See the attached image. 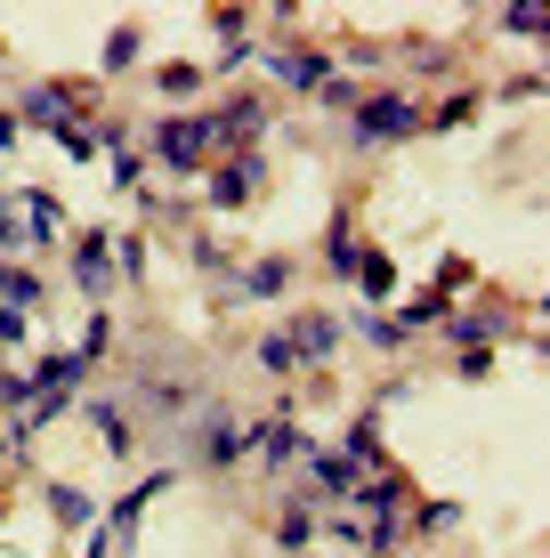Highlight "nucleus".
I'll list each match as a JSON object with an SVG mask.
<instances>
[{"label":"nucleus","mask_w":550,"mask_h":558,"mask_svg":"<svg viewBox=\"0 0 550 558\" xmlns=\"http://www.w3.org/2000/svg\"><path fill=\"white\" fill-rule=\"evenodd\" d=\"M170 494V470H155V477H138V486L122 494V502L106 510V534H113V550H138V526H146V510H155Z\"/></svg>","instance_id":"nucleus-5"},{"label":"nucleus","mask_w":550,"mask_h":558,"mask_svg":"<svg viewBox=\"0 0 550 558\" xmlns=\"http://www.w3.org/2000/svg\"><path fill=\"white\" fill-rule=\"evenodd\" d=\"M356 292H365V316H372V307H389L396 300V259L389 252H356Z\"/></svg>","instance_id":"nucleus-14"},{"label":"nucleus","mask_w":550,"mask_h":558,"mask_svg":"<svg viewBox=\"0 0 550 558\" xmlns=\"http://www.w3.org/2000/svg\"><path fill=\"white\" fill-rule=\"evenodd\" d=\"M203 122V154H252L259 146V122H268V106L252 98V89H235V98H219L211 113H195Z\"/></svg>","instance_id":"nucleus-2"},{"label":"nucleus","mask_w":550,"mask_h":558,"mask_svg":"<svg viewBox=\"0 0 550 558\" xmlns=\"http://www.w3.org/2000/svg\"><path fill=\"white\" fill-rule=\"evenodd\" d=\"M349 138L356 146H405V138H421V106L396 98V89H365L349 106Z\"/></svg>","instance_id":"nucleus-1"},{"label":"nucleus","mask_w":550,"mask_h":558,"mask_svg":"<svg viewBox=\"0 0 550 558\" xmlns=\"http://www.w3.org/2000/svg\"><path fill=\"white\" fill-rule=\"evenodd\" d=\"M16 243H25V227H16L9 210H0V252H16Z\"/></svg>","instance_id":"nucleus-39"},{"label":"nucleus","mask_w":550,"mask_h":558,"mask_svg":"<svg viewBox=\"0 0 550 558\" xmlns=\"http://www.w3.org/2000/svg\"><path fill=\"white\" fill-rule=\"evenodd\" d=\"M462 526V502H421V510H405V534H453Z\"/></svg>","instance_id":"nucleus-25"},{"label":"nucleus","mask_w":550,"mask_h":558,"mask_svg":"<svg viewBox=\"0 0 550 558\" xmlns=\"http://www.w3.org/2000/svg\"><path fill=\"white\" fill-rule=\"evenodd\" d=\"M57 146H65L73 162H98V130H89V122H73V130H65V138H57Z\"/></svg>","instance_id":"nucleus-30"},{"label":"nucleus","mask_w":550,"mask_h":558,"mask_svg":"<svg viewBox=\"0 0 550 558\" xmlns=\"http://www.w3.org/2000/svg\"><path fill=\"white\" fill-rule=\"evenodd\" d=\"M89 421H98V437H106V461H130V413L113 405V397H89Z\"/></svg>","instance_id":"nucleus-18"},{"label":"nucleus","mask_w":550,"mask_h":558,"mask_svg":"<svg viewBox=\"0 0 550 558\" xmlns=\"http://www.w3.org/2000/svg\"><path fill=\"white\" fill-rule=\"evenodd\" d=\"M113 276H146V235H113Z\"/></svg>","instance_id":"nucleus-28"},{"label":"nucleus","mask_w":550,"mask_h":558,"mask_svg":"<svg viewBox=\"0 0 550 558\" xmlns=\"http://www.w3.org/2000/svg\"><path fill=\"white\" fill-rule=\"evenodd\" d=\"M308 494H316V502H340V494H356V461L316 446V453H308Z\"/></svg>","instance_id":"nucleus-13"},{"label":"nucleus","mask_w":550,"mask_h":558,"mask_svg":"<svg viewBox=\"0 0 550 558\" xmlns=\"http://www.w3.org/2000/svg\"><path fill=\"white\" fill-rule=\"evenodd\" d=\"M469 113H478V89H453V98H445L438 113H429V122H421V130H462V122H469Z\"/></svg>","instance_id":"nucleus-26"},{"label":"nucleus","mask_w":550,"mask_h":558,"mask_svg":"<svg viewBox=\"0 0 550 558\" xmlns=\"http://www.w3.org/2000/svg\"><path fill=\"white\" fill-rule=\"evenodd\" d=\"M106 162H113V186H122V195H138V179H146V162H138V154H106Z\"/></svg>","instance_id":"nucleus-29"},{"label":"nucleus","mask_w":550,"mask_h":558,"mask_svg":"<svg viewBox=\"0 0 550 558\" xmlns=\"http://www.w3.org/2000/svg\"><path fill=\"white\" fill-rule=\"evenodd\" d=\"M389 316H396V324H405V340H421V332H429V324H438V316H445V300H438V292H413V300H389Z\"/></svg>","instance_id":"nucleus-22"},{"label":"nucleus","mask_w":550,"mask_h":558,"mask_svg":"<svg viewBox=\"0 0 550 558\" xmlns=\"http://www.w3.org/2000/svg\"><path fill=\"white\" fill-rule=\"evenodd\" d=\"M438 332L453 340V356H462V349H494V340L510 332V307H445Z\"/></svg>","instance_id":"nucleus-9"},{"label":"nucleus","mask_w":550,"mask_h":558,"mask_svg":"<svg viewBox=\"0 0 550 558\" xmlns=\"http://www.w3.org/2000/svg\"><path fill=\"white\" fill-rule=\"evenodd\" d=\"M259 186H268V154H227V162H211V179H203V203L211 210H243L259 203Z\"/></svg>","instance_id":"nucleus-4"},{"label":"nucleus","mask_w":550,"mask_h":558,"mask_svg":"<svg viewBox=\"0 0 550 558\" xmlns=\"http://www.w3.org/2000/svg\"><path fill=\"white\" fill-rule=\"evenodd\" d=\"M316 98H325L332 113H349L356 98H365V89H356V82H349V73H332V82H325V89H316Z\"/></svg>","instance_id":"nucleus-31"},{"label":"nucleus","mask_w":550,"mask_h":558,"mask_svg":"<svg viewBox=\"0 0 550 558\" xmlns=\"http://www.w3.org/2000/svg\"><path fill=\"white\" fill-rule=\"evenodd\" d=\"M340 332H349V324H340V316H325V307L292 316V332H283V340H292V364H325V356L340 349Z\"/></svg>","instance_id":"nucleus-12"},{"label":"nucleus","mask_w":550,"mask_h":558,"mask_svg":"<svg viewBox=\"0 0 550 558\" xmlns=\"http://www.w3.org/2000/svg\"><path fill=\"white\" fill-rule=\"evenodd\" d=\"M138 49H146V33H138V25H113V33H106V65H98V73H130V65H138Z\"/></svg>","instance_id":"nucleus-24"},{"label":"nucleus","mask_w":550,"mask_h":558,"mask_svg":"<svg viewBox=\"0 0 550 558\" xmlns=\"http://www.w3.org/2000/svg\"><path fill=\"white\" fill-rule=\"evenodd\" d=\"M155 162L162 170H203L211 154H203V122L195 113H162L155 122Z\"/></svg>","instance_id":"nucleus-8"},{"label":"nucleus","mask_w":550,"mask_h":558,"mask_svg":"<svg viewBox=\"0 0 550 558\" xmlns=\"http://www.w3.org/2000/svg\"><path fill=\"white\" fill-rule=\"evenodd\" d=\"M268 73H276L283 89H308V98H316V89L332 82V57L316 49V41H283V49H268Z\"/></svg>","instance_id":"nucleus-6"},{"label":"nucleus","mask_w":550,"mask_h":558,"mask_svg":"<svg viewBox=\"0 0 550 558\" xmlns=\"http://www.w3.org/2000/svg\"><path fill=\"white\" fill-rule=\"evenodd\" d=\"M453 373H462V380H486V373H494V349H462V356H453Z\"/></svg>","instance_id":"nucleus-36"},{"label":"nucleus","mask_w":550,"mask_h":558,"mask_svg":"<svg viewBox=\"0 0 550 558\" xmlns=\"http://www.w3.org/2000/svg\"><path fill=\"white\" fill-rule=\"evenodd\" d=\"M243 437H252V453H259V461H268V470H292V461H308V453H316V437H308V429H300V421H292V413H276V421H259V429H243Z\"/></svg>","instance_id":"nucleus-7"},{"label":"nucleus","mask_w":550,"mask_h":558,"mask_svg":"<svg viewBox=\"0 0 550 558\" xmlns=\"http://www.w3.org/2000/svg\"><path fill=\"white\" fill-rule=\"evenodd\" d=\"M502 33H518V41H535V33H542V9H502Z\"/></svg>","instance_id":"nucleus-35"},{"label":"nucleus","mask_w":550,"mask_h":558,"mask_svg":"<svg viewBox=\"0 0 550 558\" xmlns=\"http://www.w3.org/2000/svg\"><path fill=\"white\" fill-rule=\"evenodd\" d=\"M9 453H16V429H0V461H9Z\"/></svg>","instance_id":"nucleus-41"},{"label":"nucleus","mask_w":550,"mask_h":558,"mask_svg":"<svg viewBox=\"0 0 550 558\" xmlns=\"http://www.w3.org/2000/svg\"><path fill=\"white\" fill-rule=\"evenodd\" d=\"M16 122H33V130H49V138H65L73 122H89V89H82V82H33L25 106H16Z\"/></svg>","instance_id":"nucleus-3"},{"label":"nucleus","mask_w":550,"mask_h":558,"mask_svg":"<svg viewBox=\"0 0 550 558\" xmlns=\"http://www.w3.org/2000/svg\"><path fill=\"white\" fill-rule=\"evenodd\" d=\"M356 252H365V243H356L349 210H332V227H325V276H332V283H349V276H356Z\"/></svg>","instance_id":"nucleus-15"},{"label":"nucleus","mask_w":550,"mask_h":558,"mask_svg":"<svg viewBox=\"0 0 550 558\" xmlns=\"http://www.w3.org/2000/svg\"><path fill=\"white\" fill-rule=\"evenodd\" d=\"M155 89H162V98H195V89H203V65H162Z\"/></svg>","instance_id":"nucleus-27"},{"label":"nucleus","mask_w":550,"mask_h":558,"mask_svg":"<svg viewBox=\"0 0 550 558\" xmlns=\"http://www.w3.org/2000/svg\"><path fill=\"white\" fill-rule=\"evenodd\" d=\"M73 283H82L89 300H106V292H113V235H106V227L73 235Z\"/></svg>","instance_id":"nucleus-11"},{"label":"nucleus","mask_w":550,"mask_h":558,"mask_svg":"<svg viewBox=\"0 0 550 558\" xmlns=\"http://www.w3.org/2000/svg\"><path fill=\"white\" fill-rule=\"evenodd\" d=\"M469 276H478V267H469L462 252H453V259H445V276H438V300H453V292H469Z\"/></svg>","instance_id":"nucleus-33"},{"label":"nucleus","mask_w":550,"mask_h":558,"mask_svg":"<svg viewBox=\"0 0 550 558\" xmlns=\"http://www.w3.org/2000/svg\"><path fill=\"white\" fill-rule=\"evenodd\" d=\"M502 98H510V106H526V98H542V82H535V73H510Z\"/></svg>","instance_id":"nucleus-37"},{"label":"nucleus","mask_w":550,"mask_h":558,"mask_svg":"<svg viewBox=\"0 0 550 558\" xmlns=\"http://www.w3.org/2000/svg\"><path fill=\"white\" fill-rule=\"evenodd\" d=\"M259 364H268V373H300V364H292V340H283V332L259 340Z\"/></svg>","instance_id":"nucleus-32"},{"label":"nucleus","mask_w":550,"mask_h":558,"mask_svg":"<svg viewBox=\"0 0 550 558\" xmlns=\"http://www.w3.org/2000/svg\"><path fill=\"white\" fill-rule=\"evenodd\" d=\"M235 292H252V300H283V292H292V259H259L252 276H235Z\"/></svg>","instance_id":"nucleus-21"},{"label":"nucleus","mask_w":550,"mask_h":558,"mask_svg":"<svg viewBox=\"0 0 550 558\" xmlns=\"http://www.w3.org/2000/svg\"><path fill=\"white\" fill-rule=\"evenodd\" d=\"M16 227H25V243H57V235H65V210H57L49 186H25V219H16Z\"/></svg>","instance_id":"nucleus-16"},{"label":"nucleus","mask_w":550,"mask_h":558,"mask_svg":"<svg viewBox=\"0 0 550 558\" xmlns=\"http://www.w3.org/2000/svg\"><path fill=\"white\" fill-rule=\"evenodd\" d=\"M243 453H252L243 421H227V413H203V429H195V461H203V470H235Z\"/></svg>","instance_id":"nucleus-10"},{"label":"nucleus","mask_w":550,"mask_h":558,"mask_svg":"<svg viewBox=\"0 0 550 558\" xmlns=\"http://www.w3.org/2000/svg\"><path fill=\"white\" fill-rule=\"evenodd\" d=\"M316 543V510L308 502H283L276 510V550H308Z\"/></svg>","instance_id":"nucleus-23"},{"label":"nucleus","mask_w":550,"mask_h":558,"mask_svg":"<svg viewBox=\"0 0 550 558\" xmlns=\"http://www.w3.org/2000/svg\"><path fill=\"white\" fill-rule=\"evenodd\" d=\"M25 138V122H16V113H0V146H16Z\"/></svg>","instance_id":"nucleus-40"},{"label":"nucleus","mask_w":550,"mask_h":558,"mask_svg":"<svg viewBox=\"0 0 550 558\" xmlns=\"http://www.w3.org/2000/svg\"><path fill=\"white\" fill-rule=\"evenodd\" d=\"M356 340H365V349H381V356H396V349H413V340H405V324H396L389 307H372V316H356Z\"/></svg>","instance_id":"nucleus-20"},{"label":"nucleus","mask_w":550,"mask_h":558,"mask_svg":"<svg viewBox=\"0 0 550 558\" xmlns=\"http://www.w3.org/2000/svg\"><path fill=\"white\" fill-rule=\"evenodd\" d=\"M82 558H113V534H106V526H89V543H82Z\"/></svg>","instance_id":"nucleus-38"},{"label":"nucleus","mask_w":550,"mask_h":558,"mask_svg":"<svg viewBox=\"0 0 550 558\" xmlns=\"http://www.w3.org/2000/svg\"><path fill=\"white\" fill-rule=\"evenodd\" d=\"M49 510H57V526H65V534H89V526H98V502H89L82 486H49Z\"/></svg>","instance_id":"nucleus-19"},{"label":"nucleus","mask_w":550,"mask_h":558,"mask_svg":"<svg viewBox=\"0 0 550 558\" xmlns=\"http://www.w3.org/2000/svg\"><path fill=\"white\" fill-rule=\"evenodd\" d=\"M0 307H16V316H41V276L16 259H0Z\"/></svg>","instance_id":"nucleus-17"},{"label":"nucleus","mask_w":550,"mask_h":558,"mask_svg":"<svg viewBox=\"0 0 550 558\" xmlns=\"http://www.w3.org/2000/svg\"><path fill=\"white\" fill-rule=\"evenodd\" d=\"M33 340V316H16V307H0V349H25Z\"/></svg>","instance_id":"nucleus-34"}]
</instances>
